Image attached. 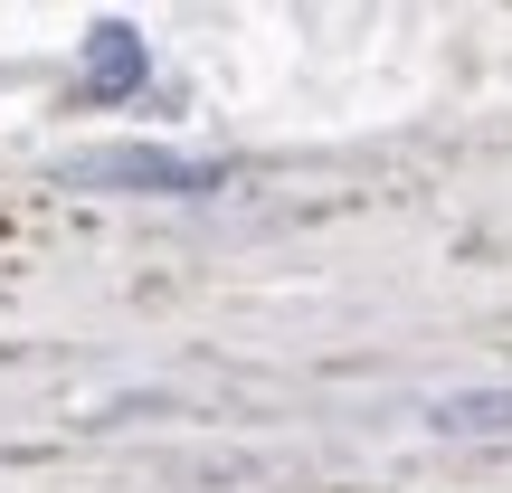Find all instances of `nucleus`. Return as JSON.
<instances>
[{"label": "nucleus", "instance_id": "obj_1", "mask_svg": "<svg viewBox=\"0 0 512 493\" xmlns=\"http://www.w3.org/2000/svg\"><path fill=\"white\" fill-rule=\"evenodd\" d=\"M67 190H152V200H209L228 190V162L200 152H162V143H105V152H67L57 162Z\"/></svg>", "mask_w": 512, "mask_h": 493}, {"label": "nucleus", "instance_id": "obj_2", "mask_svg": "<svg viewBox=\"0 0 512 493\" xmlns=\"http://www.w3.org/2000/svg\"><path fill=\"white\" fill-rule=\"evenodd\" d=\"M143 76H152L143 38L124 19H95L86 29V105H124V95H143Z\"/></svg>", "mask_w": 512, "mask_h": 493}, {"label": "nucleus", "instance_id": "obj_3", "mask_svg": "<svg viewBox=\"0 0 512 493\" xmlns=\"http://www.w3.org/2000/svg\"><path fill=\"white\" fill-rule=\"evenodd\" d=\"M437 437H512V389H475V399H437Z\"/></svg>", "mask_w": 512, "mask_h": 493}]
</instances>
